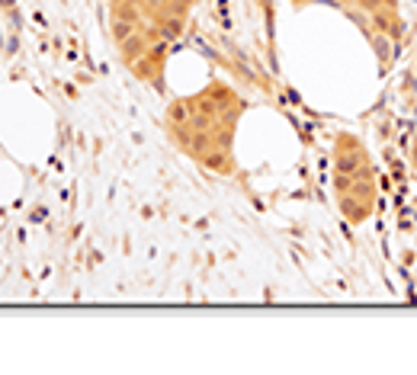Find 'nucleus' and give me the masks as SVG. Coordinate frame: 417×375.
<instances>
[{"mask_svg":"<svg viewBox=\"0 0 417 375\" xmlns=\"http://www.w3.org/2000/svg\"><path fill=\"white\" fill-rule=\"evenodd\" d=\"M366 151L360 148V138L353 135H341L337 138V158H334V173H357V167L363 164Z\"/></svg>","mask_w":417,"mask_h":375,"instance_id":"f257e3e1","label":"nucleus"},{"mask_svg":"<svg viewBox=\"0 0 417 375\" xmlns=\"http://www.w3.org/2000/svg\"><path fill=\"white\" fill-rule=\"evenodd\" d=\"M372 26H376V32H382V36L388 39H398L402 36V23H398V16H395V7H379V10H372Z\"/></svg>","mask_w":417,"mask_h":375,"instance_id":"f03ea898","label":"nucleus"},{"mask_svg":"<svg viewBox=\"0 0 417 375\" xmlns=\"http://www.w3.org/2000/svg\"><path fill=\"white\" fill-rule=\"evenodd\" d=\"M122 55H125V61L129 64H135V61H142V58H148V42H144L142 36H129L125 42H122Z\"/></svg>","mask_w":417,"mask_h":375,"instance_id":"7ed1b4c3","label":"nucleus"},{"mask_svg":"<svg viewBox=\"0 0 417 375\" xmlns=\"http://www.w3.org/2000/svg\"><path fill=\"white\" fill-rule=\"evenodd\" d=\"M205 167H209V170H215V173H228V154H225V148H212V151H205L203 158Z\"/></svg>","mask_w":417,"mask_h":375,"instance_id":"20e7f679","label":"nucleus"},{"mask_svg":"<svg viewBox=\"0 0 417 375\" xmlns=\"http://www.w3.org/2000/svg\"><path fill=\"white\" fill-rule=\"evenodd\" d=\"M193 109H196V103H186V100H177L170 109H167V116H170V122L174 125H183V122H190Z\"/></svg>","mask_w":417,"mask_h":375,"instance_id":"39448f33","label":"nucleus"},{"mask_svg":"<svg viewBox=\"0 0 417 375\" xmlns=\"http://www.w3.org/2000/svg\"><path fill=\"white\" fill-rule=\"evenodd\" d=\"M212 148H215V135H212V132H193V138H190V151H193V154L203 158L205 151H212Z\"/></svg>","mask_w":417,"mask_h":375,"instance_id":"423d86ee","label":"nucleus"},{"mask_svg":"<svg viewBox=\"0 0 417 375\" xmlns=\"http://www.w3.org/2000/svg\"><path fill=\"white\" fill-rule=\"evenodd\" d=\"M135 32H138V23H135V20H122V16H116V23H113V39L119 42V46H122V42H125L129 36H135Z\"/></svg>","mask_w":417,"mask_h":375,"instance_id":"0eeeda50","label":"nucleus"},{"mask_svg":"<svg viewBox=\"0 0 417 375\" xmlns=\"http://www.w3.org/2000/svg\"><path fill=\"white\" fill-rule=\"evenodd\" d=\"M334 189H337V199L350 196V189H353V173H334Z\"/></svg>","mask_w":417,"mask_h":375,"instance_id":"6e6552de","label":"nucleus"},{"mask_svg":"<svg viewBox=\"0 0 417 375\" xmlns=\"http://www.w3.org/2000/svg\"><path fill=\"white\" fill-rule=\"evenodd\" d=\"M414 164H417V144H414Z\"/></svg>","mask_w":417,"mask_h":375,"instance_id":"1a4fd4ad","label":"nucleus"},{"mask_svg":"<svg viewBox=\"0 0 417 375\" xmlns=\"http://www.w3.org/2000/svg\"><path fill=\"white\" fill-rule=\"evenodd\" d=\"M138 4H148V0H138Z\"/></svg>","mask_w":417,"mask_h":375,"instance_id":"9d476101","label":"nucleus"},{"mask_svg":"<svg viewBox=\"0 0 417 375\" xmlns=\"http://www.w3.org/2000/svg\"><path fill=\"white\" fill-rule=\"evenodd\" d=\"M414 68H417V61H414Z\"/></svg>","mask_w":417,"mask_h":375,"instance_id":"9b49d317","label":"nucleus"}]
</instances>
